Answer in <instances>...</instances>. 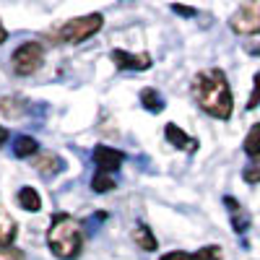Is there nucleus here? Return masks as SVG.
I'll use <instances>...</instances> for the list:
<instances>
[{"label": "nucleus", "mask_w": 260, "mask_h": 260, "mask_svg": "<svg viewBox=\"0 0 260 260\" xmlns=\"http://www.w3.org/2000/svg\"><path fill=\"white\" fill-rule=\"evenodd\" d=\"M190 94H192V102L208 117L229 120L234 112V96L229 89V78L221 68H208V71H201L198 76H192Z\"/></svg>", "instance_id": "nucleus-1"}, {"label": "nucleus", "mask_w": 260, "mask_h": 260, "mask_svg": "<svg viewBox=\"0 0 260 260\" xmlns=\"http://www.w3.org/2000/svg\"><path fill=\"white\" fill-rule=\"evenodd\" d=\"M47 247L60 260H76L83 250V229L81 221L71 213H55L47 229Z\"/></svg>", "instance_id": "nucleus-2"}, {"label": "nucleus", "mask_w": 260, "mask_h": 260, "mask_svg": "<svg viewBox=\"0 0 260 260\" xmlns=\"http://www.w3.org/2000/svg\"><path fill=\"white\" fill-rule=\"evenodd\" d=\"M102 26H104V16L102 13H89V16L68 18V21H62V24L47 29L45 39H50L52 45H81V42L99 34Z\"/></svg>", "instance_id": "nucleus-3"}, {"label": "nucleus", "mask_w": 260, "mask_h": 260, "mask_svg": "<svg viewBox=\"0 0 260 260\" xmlns=\"http://www.w3.org/2000/svg\"><path fill=\"white\" fill-rule=\"evenodd\" d=\"M42 65H45V45H42V42H24V45H18L16 52L11 55V68L21 78L34 76Z\"/></svg>", "instance_id": "nucleus-4"}, {"label": "nucleus", "mask_w": 260, "mask_h": 260, "mask_svg": "<svg viewBox=\"0 0 260 260\" xmlns=\"http://www.w3.org/2000/svg\"><path fill=\"white\" fill-rule=\"evenodd\" d=\"M229 29L234 34H242V37H252L260 34V0L255 3H242L229 18Z\"/></svg>", "instance_id": "nucleus-5"}, {"label": "nucleus", "mask_w": 260, "mask_h": 260, "mask_svg": "<svg viewBox=\"0 0 260 260\" xmlns=\"http://www.w3.org/2000/svg\"><path fill=\"white\" fill-rule=\"evenodd\" d=\"M94 164H96V175H104V177H115V172L125 164V154L120 148H112V146H94Z\"/></svg>", "instance_id": "nucleus-6"}, {"label": "nucleus", "mask_w": 260, "mask_h": 260, "mask_svg": "<svg viewBox=\"0 0 260 260\" xmlns=\"http://www.w3.org/2000/svg\"><path fill=\"white\" fill-rule=\"evenodd\" d=\"M110 60L115 62V68H120V71H148L151 62H154L148 52L133 55V52H127V50H112L110 52Z\"/></svg>", "instance_id": "nucleus-7"}, {"label": "nucleus", "mask_w": 260, "mask_h": 260, "mask_svg": "<svg viewBox=\"0 0 260 260\" xmlns=\"http://www.w3.org/2000/svg\"><path fill=\"white\" fill-rule=\"evenodd\" d=\"M164 138H167V143H172L175 148H180V151H185V154H195L198 151V141L195 138H190L185 130L180 127V125H175V122H167L164 125Z\"/></svg>", "instance_id": "nucleus-8"}, {"label": "nucleus", "mask_w": 260, "mask_h": 260, "mask_svg": "<svg viewBox=\"0 0 260 260\" xmlns=\"http://www.w3.org/2000/svg\"><path fill=\"white\" fill-rule=\"evenodd\" d=\"M31 112V104L24 99V96H0V115L3 117H11V120H18Z\"/></svg>", "instance_id": "nucleus-9"}, {"label": "nucleus", "mask_w": 260, "mask_h": 260, "mask_svg": "<svg viewBox=\"0 0 260 260\" xmlns=\"http://www.w3.org/2000/svg\"><path fill=\"white\" fill-rule=\"evenodd\" d=\"M224 206H226V211H229L232 229H234L237 234H245L247 226H250V216H247V211L240 206V201H234L232 195H226V198H224Z\"/></svg>", "instance_id": "nucleus-10"}, {"label": "nucleus", "mask_w": 260, "mask_h": 260, "mask_svg": "<svg viewBox=\"0 0 260 260\" xmlns=\"http://www.w3.org/2000/svg\"><path fill=\"white\" fill-rule=\"evenodd\" d=\"M133 242H136L138 250H143V252H156V250H159L156 234H154V229H151L146 221H138V224L133 226Z\"/></svg>", "instance_id": "nucleus-11"}, {"label": "nucleus", "mask_w": 260, "mask_h": 260, "mask_svg": "<svg viewBox=\"0 0 260 260\" xmlns=\"http://www.w3.org/2000/svg\"><path fill=\"white\" fill-rule=\"evenodd\" d=\"M39 151V141L31 136H16L13 138V156L16 159H31Z\"/></svg>", "instance_id": "nucleus-12"}, {"label": "nucleus", "mask_w": 260, "mask_h": 260, "mask_svg": "<svg viewBox=\"0 0 260 260\" xmlns=\"http://www.w3.org/2000/svg\"><path fill=\"white\" fill-rule=\"evenodd\" d=\"M16 201H18V206L24 208V211H31V213L42 211V195H39L34 187H29V185H24V187L18 190Z\"/></svg>", "instance_id": "nucleus-13"}, {"label": "nucleus", "mask_w": 260, "mask_h": 260, "mask_svg": "<svg viewBox=\"0 0 260 260\" xmlns=\"http://www.w3.org/2000/svg\"><path fill=\"white\" fill-rule=\"evenodd\" d=\"M141 104H143V110H148V112H154V115H159V112H164V96L154 89V86H146V89H141Z\"/></svg>", "instance_id": "nucleus-14"}, {"label": "nucleus", "mask_w": 260, "mask_h": 260, "mask_svg": "<svg viewBox=\"0 0 260 260\" xmlns=\"http://www.w3.org/2000/svg\"><path fill=\"white\" fill-rule=\"evenodd\" d=\"M37 169H39V175H45V177H55L60 175V172L65 169V161L55 154H45L39 161H37Z\"/></svg>", "instance_id": "nucleus-15"}, {"label": "nucleus", "mask_w": 260, "mask_h": 260, "mask_svg": "<svg viewBox=\"0 0 260 260\" xmlns=\"http://www.w3.org/2000/svg\"><path fill=\"white\" fill-rule=\"evenodd\" d=\"M16 240V221L6 211H0V247H13Z\"/></svg>", "instance_id": "nucleus-16"}, {"label": "nucleus", "mask_w": 260, "mask_h": 260, "mask_svg": "<svg viewBox=\"0 0 260 260\" xmlns=\"http://www.w3.org/2000/svg\"><path fill=\"white\" fill-rule=\"evenodd\" d=\"M242 148H245V154H247L250 159H257V156H260V122H255V125L250 127V133L245 136Z\"/></svg>", "instance_id": "nucleus-17"}, {"label": "nucleus", "mask_w": 260, "mask_h": 260, "mask_svg": "<svg viewBox=\"0 0 260 260\" xmlns=\"http://www.w3.org/2000/svg\"><path fill=\"white\" fill-rule=\"evenodd\" d=\"M185 260H221V247L219 245H206L198 252H187Z\"/></svg>", "instance_id": "nucleus-18"}, {"label": "nucleus", "mask_w": 260, "mask_h": 260, "mask_svg": "<svg viewBox=\"0 0 260 260\" xmlns=\"http://www.w3.org/2000/svg\"><path fill=\"white\" fill-rule=\"evenodd\" d=\"M117 187V180L115 177H104V175H94L91 177V190L94 192H110Z\"/></svg>", "instance_id": "nucleus-19"}, {"label": "nucleus", "mask_w": 260, "mask_h": 260, "mask_svg": "<svg viewBox=\"0 0 260 260\" xmlns=\"http://www.w3.org/2000/svg\"><path fill=\"white\" fill-rule=\"evenodd\" d=\"M242 180H245L247 185H257V182H260V161H252L250 167L242 169Z\"/></svg>", "instance_id": "nucleus-20"}, {"label": "nucleus", "mask_w": 260, "mask_h": 260, "mask_svg": "<svg viewBox=\"0 0 260 260\" xmlns=\"http://www.w3.org/2000/svg\"><path fill=\"white\" fill-rule=\"evenodd\" d=\"M260 104V73H255V78H252V94H250V99H247V110H255V107Z\"/></svg>", "instance_id": "nucleus-21"}, {"label": "nucleus", "mask_w": 260, "mask_h": 260, "mask_svg": "<svg viewBox=\"0 0 260 260\" xmlns=\"http://www.w3.org/2000/svg\"><path fill=\"white\" fill-rule=\"evenodd\" d=\"M0 260H26V252L18 247H0Z\"/></svg>", "instance_id": "nucleus-22"}, {"label": "nucleus", "mask_w": 260, "mask_h": 260, "mask_svg": "<svg viewBox=\"0 0 260 260\" xmlns=\"http://www.w3.org/2000/svg\"><path fill=\"white\" fill-rule=\"evenodd\" d=\"M172 13H177V16H185V18H192V16H198V11L195 8H187V6H169Z\"/></svg>", "instance_id": "nucleus-23"}, {"label": "nucleus", "mask_w": 260, "mask_h": 260, "mask_svg": "<svg viewBox=\"0 0 260 260\" xmlns=\"http://www.w3.org/2000/svg\"><path fill=\"white\" fill-rule=\"evenodd\" d=\"M187 257V252H182V250H175V252H167V255H161L159 260H185Z\"/></svg>", "instance_id": "nucleus-24"}, {"label": "nucleus", "mask_w": 260, "mask_h": 260, "mask_svg": "<svg viewBox=\"0 0 260 260\" xmlns=\"http://www.w3.org/2000/svg\"><path fill=\"white\" fill-rule=\"evenodd\" d=\"M8 138H11V130H8V127H3V125H0V146H3V143H6Z\"/></svg>", "instance_id": "nucleus-25"}, {"label": "nucleus", "mask_w": 260, "mask_h": 260, "mask_svg": "<svg viewBox=\"0 0 260 260\" xmlns=\"http://www.w3.org/2000/svg\"><path fill=\"white\" fill-rule=\"evenodd\" d=\"M8 39V31H6V26H3V21H0V45Z\"/></svg>", "instance_id": "nucleus-26"}]
</instances>
